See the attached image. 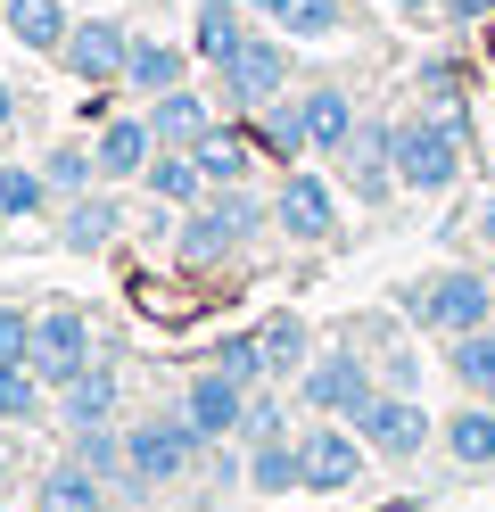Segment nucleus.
I'll return each instance as SVG.
<instances>
[{
	"instance_id": "f257e3e1",
	"label": "nucleus",
	"mask_w": 495,
	"mask_h": 512,
	"mask_svg": "<svg viewBox=\"0 0 495 512\" xmlns=\"http://www.w3.org/2000/svg\"><path fill=\"white\" fill-rule=\"evenodd\" d=\"M264 223H273V207L256 199L248 182H231V190H207L198 207H182V223H174V248H182V265H198V273H215V265H231Z\"/></svg>"
},
{
	"instance_id": "f03ea898",
	"label": "nucleus",
	"mask_w": 495,
	"mask_h": 512,
	"mask_svg": "<svg viewBox=\"0 0 495 512\" xmlns=\"http://www.w3.org/2000/svg\"><path fill=\"white\" fill-rule=\"evenodd\" d=\"M405 314L438 339H462V331H487L495 323V281L471 273V265H446V273H421L405 281Z\"/></svg>"
},
{
	"instance_id": "7ed1b4c3",
	"label": "nucleus",
	"mask_w": 495,
	"mask_h": 512,
	"mask_svg": "<svg viewBox=\"0 0 495 512\" xmlns=\"http://www.w3.org/2000/svg\"><path fill=\"white\" fill-rule=\"evenodd\" d=\"M396 182L438 199V190L462 182V116L446 108H421V116H396Z\"/></svg>"
},
{
	"instance_id": "20e7f679",
	"label": "nucleus",
	"mask_w": 495,
	"mask_h": 512,
	"mask_svg": "<svg viewBox=\"0 0 495 512\" xmlns=\"http://www.w3.org/2000/svg\"><path fill=\"white\" fill-rule=\"evenodd\" d=\"M207 455V438L190 430V413H149V422L124 430V488H174V479Z\"/></svg>"
},
{
	"instance_id": "39448f33",
	"label": "nucleus",
	"mask_w": 495,
	"mask_h": 512,
	"mask_svg": "<svg viewBox=\"0 0 495 512\" xmlns=\"http://www.w3.org/2000/svg\"><path fill=\"white\" fill-rule=\"evenodd\" d=\"M372 397H380V364L355 356V347H322V356L297 372V405H306L314 422H355Z\"/></svg>"
},
{
	"instance_id": "423d86ee",
	"label": "nucleus",
	"mask_w": 495,
	"mask_h": 512,
	"mask_svg": "<svg viewBox=\"0 0 495 512\" xmlns=\"http://www.w3.org/2000/svg\"><path fill=\"white\" fill-rule=\"evenodd\" d=\"M281 91H289V34H248L215 67V100L223 108H273Z\"/></svg>"
},
{
	"instance_id": "0eeeda50",
	"label": "nucleus",
	"mask_w": 495,
	"mask_h": 512,
	"mask_svg": "<svg viewBox=\"0 0 495 512\" xmlns=\"http://www.w3.org/2000/svg\"><path fill=\"white\" fill-rule=\"evenodd\" d=\"M355 438L372 446L380 463H421V446L438 438V422L421 413V397H405V389H380L372 405L355 413Z\"/></svg>"
},
{
	"instance_id": "6e6552de",
	"label": "nucleus",
	"mask_w": 495,
	"mask_h": 512,
	"mask_svg": "<svg viewBox=\"0 0 495 512\" xmlns=\"http://www.w3.org/2000/svg\"><path fill=\"white\" fill-rule=\"evenodd\" d=\"M273 223L297 240V248H322V240H339V190H330V174H306V166H289L281 190H273Z\"/></svg>"
},
{
	"instance_id": "1a4fd4ad",
	"label": "nucleus",
	"mask_w": 495,
	"mask_h": 512,
	"mask_svg": "<svg viewBox=\"0 0 495 512\" xmlns=\"http://www.w3.org/2000/svg\"><path fill=\"white\" fill-rule=\"evenodd\" d=\"M330 166L347 174V190H355L363 207H380L388 190H405V182H396V124H388V116H363V124H355V141L330 157Z\"/></svg>"
},
{
	"instance_id": "9d476101",
	"label": "nucleus",
	"mask_w": 495,
	"mask_h": 512,
	"mask_svg": "<svg viewBox=\"0 0 495 512\" xmlns=\"http://www.w3.org/2000/svg\"><path fill=\"white\" fill-rule=\"evenodd\" d=\"M33 372L50 380V389H66L75 372H91V314L83 306H42V323H33Z\"/></svg>"
},
{
	"instance_id": "9b49d317",
	"label": "nucleus",
	"mask_w": 495,
	"mask_h": 512,
	"mask_svg": "<svg viewBox=\"0 0 495 512\" xmlns=\"http://www.w3.org/2000/svg\"><path fill=\"white\" fill-rule=\"evenodd\" d=\"M297 455H306V488L314 496H339V488L363 479V455H372V446L355 438V422H314L306 438H297Z\"/></svg>"
},
{
	"instance_id": "f8f14e48",
	"label": "nucleus",
	"mask_w": 495,
	"mask_h": 512,
	"mask_svg": "<svg viewBox=\"0 0 495 512\" xmlns=\"http://www.w3.org/2000/svg\"><path fill=\"white\" fill-rule=\"evenodd\" d=\"M248 397L256 389H240L231 372H190V389H182V413H190V430L207 438V446H223V438H240V422H248Z\"/></svg>"
},
{
	"instance_id": "ddd939ff",
	"label": "nucleus",
	"mask_w": 495,
	"mask_h": 512,
	"mask_svg": "<svg viewBox=\"0 0 495 512\" xmlns=\"http://www.w3.org/2000/svg\"><path fill=\"white\" fill-rule=\"evenodd\" d=\"M58 58H66V75H75V83H124V58H132V34H124V25L116 17H83L75 25V34H66L58 42Z\"/></svg>"
},
{
	"instance_id": "4468645a",
	"label": "nucleus",
	"mask_w": 495,
	"mask_h": 512,
	"mask_svg": "<svg viewBox=\"0 0 495 512\" xmlns=\"http://www.w3.org/2000/svg\"><path fill=\"white\" fill-rule=\"evenodd\" d=\"M91 157H99V182H141L149 157H157L149 116H108V124L91 133Z\"/></svg>"
},
{
	"instance_id": "2eb2a0df",
	"label": "nucleus",
	"mask_w": 495,
	"mask_h": 512,
	"mask_svg": "<svg viewBox=\"0 0 495 512\" xmlns=\"http://www.w3.org/2000/svg\"><path fill=\"white\" fill-rule=\"evenodd\" d=\"M297 108H306V141H314V157H339V149L355 141V124H363V108H355L347 83H306V91H297Z\"/></svg>"
},
{
	"instance_id": "dca6fc26",
	"label": "nucleus",
	"mask_w": 495,
	"mask_h": 512,
	"mask_svg": "<svg viewBox=\"0 0 495 512\" xmlns=\"http://www.w3.org/2000/svg\"><path fill=\"white\" fill-rule=\"evenodd\" d=\"M141 116H149L157 149H198V141L215 133V100H207V91H190V83H182V91H157Z\"/></svg>"
},
{
	"instance_id": "f3484780",
	"label": "nucleus",
	"mask_w": 495,
	"mask_h": 512,
	"mask_svg": "<svg viewBox=\"0 0 495 512\" xmlns=\"http://www.w3.org/2000/svg\"><path fill=\"white\" fill-rule=\"evenodd\" d=\"M438 446H446L454 471H495V405H487V397L454 405L446 422H438Z\"/></svg>"
},
{
	"instance_id": "a211bd4d",
	"label": "nucleus",
	"mask_w": 495,
	"mask_h": 512,
	"mask_svg": "<svg viewBox=\"0 0 495 512\" xmlns=\"http://www.w3.org/2000/svg\"><path fill=\"white\" fill-rule=\"evenodd\" d=\"M116 232H124V207L108 199V190H83V199L58 207V248H75V256H99Z\"/></svg>"
},
{
	"instance_id": "6ab92c4d",
	"label": "nucleus",
	"mask_w": 495,
	"mask_h": 512,
	"mask_svg": "<svg viewBox=\"0 0 495 512\" xmlns=\"http://www.w3.org/2000/svg\"><path fill=\"white\" fill-rule=\"evenodd\" d=\"M190 58H198V50H182V42H141V34H132L124 83L141 91V100H157V91H182V83H190Z\"/></svg>"
},
{
	"instance_id": "aec40b11",
	"label": "nucleus",
	"mask_w": 495,
	"mask_h": 512,
	"mask_svg": "<svg viewBox=\"0 0 495 512\" xmlns=\"http://www.w3.org/2000/svg\"><path fill=\"white\" fill-rule=\"evenodd\" d=\"M240 42H248V0H198L190 9V50L207 58V67H223Z\"/></svg>"
},
{
	"instance_id": "412c9836",
	"label": "nucleus",
	"mask_w": 495,
	"mask_h": 512,
	"mask_svg": "<svg viewBox=\"0 0 495 512\" xmlns=\"http://www.w3.org/2000/svg\"><path fill=\"white\" fill-rule=\"evenodd\" d=\"M58 422H66V430H99V422H116V372H108V364L75 372V380L58 389Z\"/></svg>"
},
{
	"instance_id": "4be33fe9",
	"label": "nucleus",
	"mask_w": 495,
	"mask_h": 512,
	"mask_svg": "<svg viewBox=\"0 0 495 512\" xmlns=\"http://www.w3.org/2000/svg\"><path fill=\"white\" fill-rule=\"evenodd\" d=\"M256 339H264V372H273V380H297V372L314 364V331H306V314H264Z\"/></svg>"
},
{
	"instance_id": "5701e85b",
	"label": "nucleus",
	"mask_w": 495,
	"mask_h": 512,
	"mask_svg": "<svg viewBox=\"0 0 495 512\" xmlns=\"http://www.w3.org/2000/svg\"><path fill=\"white\" fill-rule=\"evenodd\" d=\"M141 182H149V199H157V207H198V199L215 190L207 174H198V157H190V149H157Z\"/></svg>"
},
{
	"instance_id": "b1692460",
	"label": "nucleus",
	"mask_w": 495,
	"mask_h": 512,
	"mask_svg": "<svg viewBox=\"0 0 495 512\" xmlns=\"http://www.w3.org/2000/svg\"><path fill=\"white\" fill-rule=\"evenodd\" d=\"M0 25H9V42H25V50H58L66 34H75L66 0H9V9H0Z\"/></svg>"
},
{
	"instance_id": "393cba45",
	"label": "nucleus",
	"mask_w": 495,
	"mask_h": 512,
	"mask_svg": "<svg viewBox=\"0 0 495 512\" xmlns=\"http://www.w3.org/2000/svg\"><path fill=\"white\" fill-rule=\"evenodd\" d=\"M248 488H256V496L306 488V455H297V438H264V446H248Z\"/></svg>"
},
{
	"instance_id": "a878e982",
	"label": "nucleus",
	"mask_w": 495,
	"mask_h": 512,
	"mask_svg": "<svg viewBox=\"0 0 495 512\" xmlns=\"http://www.w3.org/2000/svg\"><path fill=\"white\" fill-rule=\"evenodd\" d=\"M42 504H50V512H99V504H108V479L66 455L58 471H42Z\"/></svg>"
},
{
	"instance_id": "bb28decb",
	"label": "nucleus",
	"mask_w": 495,
	"mask_h": 512,
	"mask_svg": "<svg viewBox=\"0 0 495 512\" xmlns=\"http://www.w3.org/2000/svg\"><path fill=\"white\" fill-rule=\"evenodd\" d=\"M446 372H454V389L495 397V323H487V331H462V339H446Z\"/></svg>"
},
{
	"instance_id": "cd10ccee",
	"label": "nucleus",
	"mask_w": 495,
	"mask_h": 512,
	"mask_svg": "<svg viewBox=\"0 0 495 512\" xmlns=\"http://www.w3.org/2000/svg\"><path fill=\"white\" fill-rule=\"evenodd\" d=\"M256 124H264V149H273V157H314V141H306V108H297V91H281L273 108H256Z\"/></svg>"
},
{
	"instance_id": "c85d7f7f",
	"label": "nucleus",
	"mask_w": 495,
	"mask_h": 512,
	"mask_svg": "<svg viewBox=\"0 0 495 512\" xmlns=\"http://www.w3.org/2000/svg\"><path fill=\"white\" fill-rule=\"evenodd\" d=\"M190 157H198V174H207L215 190H231V182H248V166H256V157H248V141H240V133H223V124H215V133L198 141Z\"/></svg>"
},
{
	"instance_id": "c756f323",
	"label": "nucleus",
	"mask_w": 495,
	"mask_h": 512,
	"mask_svg": "<svg viewBox=\"0 0 495 512\" xmlns=\"http://www.w3.org/2000/svg\"><path fill=\"white\" fill-rule=\"evenodd\" d=\"M42 174H50L58 199H83V190L99 182V157H91V141H58V149L42 157Z\"/></svg>"
},
{
	"instance_id": "7c9ffc66",
	"label": "nucleus",
	"mask_w": 495,
	"mask_h": 512,
	"mask_svg": "<svg viewBox=\"0 0 495 512\" xmlns=\"http://www.w3.org/2000/svg\"><path fill=\"white\" fill-rule=\"evenodd\" d=\"M50 207V174L42 166H0V215L25 223V215H42Z\"/></svg>"
},
{
	"instance_id": "2f4dec72",
	"label": "nucleus",
	"mask_w": 495,
	"mask_h": 512,
	"mask_svg": "<svg viewBox=\"0 0 495 512\" xmlns=\"http://www.w3.org/2000/svg\"><path fill=\"white\" fill-rule=\"evenodd\" d=\"M42 389L50 380L33 364H0V422H42Z\"/></svg>"
},
{
	"instance_id": "473e14b6",
	"label": "nucleus",
	"mask_w": 495,
	"mask_h": 512,
	"mask_svg": "<svg viewBox=\"0 0 495 512\" xmlns=\"http://www.w3.org/2000/svg\"><path fill=\"white\" fill-rule=\"evenodd\" d=\"M339 25H347V0H289L281 34H289V42H330Z\"/></svg>"
},
{
	"instance_id": "72a5a7b5",
	"label": "nucleus",
	"mask_w": 495,
	"mask_h": 512,
	"mask_svg": "<svg viewBox=\"0 0 495 512\" xmlns=\"http://www.w3.org/2000/svg\"><path fill=\"white\" fill-rule=\"evenodd\" d=\"M215 372H231L240 389H264V380H273V372H264V339H256V331H231V339L215 347Z\"/></svg>"
},
{
	"instance_id": "f704fd0d",
	"label": "nucleus",
	"mask_w": 495,
	"mask_h": 512,
	"mask_svg": "<svg viewBox=\"0 0 495 512\" xmlns=\"http://www.w3.org/2000/svg\"><path fill=\"white\" fill-rule=\"evenodd\" d=\"M75 463H91L99 479H124V430H116V422L75 430Z\"/></svg>"
},
{
	"instance_id": "c9c22d12",
	"label": "nucleus",
	"mask_w": 495,
	"mask_h": 512,
	"mask_svg": "<svg viewBox=\"0 0 495 512\" xmlns=\"http://www.w3.org/2000/svg\"><path fill=\"white\" fill-rule=\"evenodd\" d=\"M33 323H42V314H25L17 298H0V364H25L33 356Z\"/></svg>"
},
{
	"instance_id": "e433bc0d",
	"label": "nucleus",
	"mask_w": 495,
	"mask_h": 512,
	"mask_svg": "<svg viewBox=\"0 0 495 512\" xmlns=\"http://www.w3.org/2000/svg\"><path fill=\"white\" fill-rule=\"evenodd\" d=\"M240 438H248V446H264V438H289V413H281V397H264V389H256V397H248V422H240Z\"/></svg>"
},
{
	"instance_id": "4c0bfd02",
	"label": "nucleus",
	"mask_w": 495,
	"mask_h": 512,
	"mask_svg": "<svg viewBox=\"0 0 495 512\" xmlns=\"http://www.w3.org/2000/svg\"><path fill=\"white\" fill-rule=\"evenodd\" d=\"M421 91H429V108H454V91H462L454 58H429V67H421Z\"/></svg>"
},
{
	"instance_id": "58836bf2",
	"label": "nucleus",
	"mask_w": 495,
	"mask_h": 512,
	"mask_svg": "<svg viewBox=\"0 0 495 512\" xmlns=\"http://www.w3.org/2000/svg\"><path fill=\"white\" fill-rule=\"evenodd\" d=\"M413 380H421V364L405 356V347H388V356H380V389H405L413 397Z\"/></svg>"
},
{
	"instance_id": "ea45409f",
	"label": "nucleus",
	"mask_w": 495,
	"mask_h": 512,
	"mask_svg": "<svg viewBox=\"0 0 495 512\" xmlns=\"http://www.w3.org/2000/svg\"><path fill=\"white\" fill-rule=\"evenodd\" d=\"M438 17H446V25H487V17H495V0H446Z\"/></svg>"
},
{
	"instance_id": "a19ab883",
	"label": "nucleus",
	"mask_w": 495,
	"mask_h": 512,
	"mask_svg": "<svg viewBox=\"0 0 495 512\" xmlns=\"http://www.w3.org/2000/svg\"><path fill=\"white\" fill-rule=\"evenodd\" d=\"M388 9H396V17H438L446 0H388Z\"/></svg>"
},
{
	"instance_id": "79ce46f5",
	"label": "nucleus",
	"mask_w": 495,
	"mask_h": 512,
	"mask_svg": "<svg viewBox=\"0 0 495 512\" xmlns=\"http://www.w3.org/2000/svg\"><path fill=\"white\" fill-rule=\"evenodd\" d=\"M248 17H273V25H281V17H289V0H248Z\"/></svg>"
},
{
	"instance_id": "37998d69",
	"label": "nucleus",
	"mask_w": 495,
	"mask_h": 512,
	"mask_svg": "<svg viewBox=\"0 0 495 512\" xmlns=\"http://www.w3.org/2000/svg\"><path fill=\"white\" fill-rule=\"evenodd\" d=\"M9 124H17V91L0 83V133H9Z\"/></svg>"
},
{
	"instance_id": "c03bdc74",
	"label": "nucleus",
	"mask_w": 495,
	"mask_h": 512,
	"mask_svg": "<svg viewBox=\"0 0 495 512\" xmlns=\"http://www.w3.org/2000/svg\"><path fill=\"white\" fill-rule=\"evenodd\" d=\"M479 240H487V248H495V199H487V207H479Z\"/></svg>"
},
{
	"instance_id": "a18cd8bd",
	"label": "nucleus",
	"mask_w": 495,
	"mask_h": 512,
	"mask_svg": "<svg viewBox=\"0 0 495 512\" xmlns=\"http://www.w3.org/2000/svg\"><path fill=\"white\" fill-rule=\"evenodd\" d=\"M0 496H9V463H0Z\"/></svg>"
},
{
	"instance_id": "49530a36",
	"label": "nucleus",
	"mask_w": 495,
	"mask_h": 512,
	"mask_svg": "<svg viewBox=\"0 0 495 512\" xmlns=\"http://www.w3.org/2000/svg\"><path fill=\"white\" fill-rule=\"evenodd\" d=\"M487 281H495V256H487Z\"/></svg>"
},
{
	"instance_id": "de8ad7c7",
	"label": "nucleus",
	"mask_w": 495,
	"mask_h": 512,
	"mask_svg": "<svg viewBox=\"0 0 495 512\" xmlns=\"http://www.w3.org/2000/svg\"><path fill=\"white\" fill-rule=\"evenodd\" d=\"M0 512H9V496H0Z\"/></svg>"
},
{
	"instance_id": "09e8293b",
	"label": "nucleus",
	"mask_w": 495,
	"mask_h": 512,
	"mask_svg": "<svg viewBox=\"0 0 495 512\" xmlns=\"http://www.w3.org/2000/svg\"><path fill=\"white\" fill-rule=\"evenodd\" d=\"M0 9H9V0H0Z\"/></svg>"
},
{
	"instance_id": "8fccbe9b",
	"label": "nucleus",
	"mask_w": 495,
	"mask_h": 512,
	"mask_svg": "<svg viewBox=\"0 0 495 512\" xmlns=\"http://www.w3.org/2000/svg\"><path fill=\"white\" fill-rule=\"evenodd\" d=\"M0 223H9V215H0Z\"/></svg>"
},
{
	"instance_id": "3c124183",
	"label": "nucleus",
	"mask_w": 495,
	"mask_h": 512,
	"mask_svg": "<svg viewBox=\"0 0 495 512\" xmlns=\"http://www.w3.org/2000/svg\"><path fill=\"white\" fill-rule=\"evenodd\" d=\"M487 405H495V397H487Z\"/></svg>"
}]
</instances>
